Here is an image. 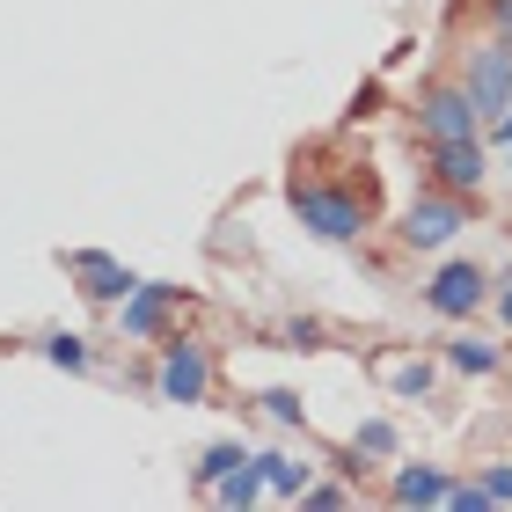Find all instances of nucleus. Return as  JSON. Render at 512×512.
Here are the masks:
<instances>
[{
    "label": "nucleus",
    "mask_w": 512,
    "mask_h": 512,
    "mask_svg": "<svg viewBox=\"0 0 512 512\" xmlns=\"http://www.w3.org/2000/svg\"><path fill=\"white\" fill-rule=\"evenodd\" d=\"M293 213H300V227L308 235H322V242H359L366 235V191H344V183H315V176H293Z\"/></svg>",
    "instance_id": "f257e3e1"
},
{
    "label": "nucleus",
    "mask_w": 512,
    "mask_h": 512,
    "mask_svg": "<svg viewBox=\"0 0 512 512\" xmlns=\"http://www.w3.org/2000/svg\"><path fill=\"white\" fill-rule=\"evenodd\" d=\"M417 132H425V147H447V139H483V110L469 103V88H425L417 96Z\"/></svg>",
    "instance_id": "f03ea898"
},
{
    "label": "nucleus",
    "mask_w": 512,
    "mask_h": 512,
    "mask_svg": "<svg viewBox=\"0 0 512 512\" xmlns=\"http://www.w3.org/2000/svg\"><path fill=\"white\" fill-rule=\"evenodd\" d=\"M461 88H469V103L483 110V125H491L512 103V37H483L469 52V66H461Z\"/></svg>",
    "instance_id": "7ed1b4c3"
},
{
    "label": "nucleus",
    "mask_w": 512,
    "mask_h": 512,
    "mask_svg": "<svg viewBox=\"0 0 512 512\" xmlns=\"http://www.w3.org/2000/svg\"><path fill=\"white\" fill-rule=\"evenodd\" d=\"M461 227H469V198H454V191H432L425 198H410V213H403V242L410 249H447Z\"/></svg>",
    "instance_id": "20e7f679"
},
{
    "label": "nucleus",
    "mask_w": 512,
    "mask_h": 512,
    "mask_svg": "<svg viewBox=\"0 0 512 512\" xmlns=\"http://www.w3.org/2000/svg\"><path fill=\"white\" fill-rule=\"evenodd\" d=\"M183 308V286H161V278H139V286L118 300V330L132 337V344H147V337H161L169 330V315Z\"/></svg>",
    "instance_id": "39448f33"
},
{
    "label": "nucleus",
    "mask_w": 512,
    "mask_h": 512,
    "mask_svg": "<svg viewBox=\"0 0 512 512\" xmlns=\"http://www.w3.org/2000/svg\"><path fill=\"white\" fill-rule=\"evenodd\" d=\"M425 169H432L439 191L476 198L483 176H491V154H483V139H447V147H425Z\"/></svg>",
    "instance_id": "423d86ee"
},
{
    "label": "nucleus",
    "mask_w": 512,
    "mask_h": 512,
    "mask_svg": "<svg viewBox=\"0 0 512 512\" xmlns=\"http://www.w3.org/2000/svg\"><path fill=\"white\" fill-rule=\"evenodd\" d=\"M154 388L161 403H205V388H213V359L198 352V344H169L154 366Z\"/></svg>",
    "instance_id": "0eeeda50"
},
{
    "label": "nucleus",
    "mask_w": 512,
    "mask_h": 512,
    "mask_svg": "<svg viewBox=\"0 0 512 512\" xmlns=\"http://www.w3.org/2000/svg\"><path fill=\"white\" fill-rule=\"evenodd\" d=\"M483 300H491V278H483L476 264H447V271H439L432 286H425V308H432V315H447V322H469Z\"/></svg>",
    "instance_id": "6e6552de"
},
{
    "label": "nucleus",
    "mask_w": 512,
    "mask_h": 512,
    "mask_svg": "<svg viewBox=\"0 0 512 512\" xmlns=\"http://www.w3.org/2000/svg\"><path fill=\"white\" fill-rule=\"evenodd\" d=\"M59 264H66V278H74V286H81L88 300H110V308H118V300L139 286V278L118 264V256H103V249H66Z\"/></svg>",
    "instance_id": "1a4fd4ad"
},
{
    "label": "nucleus",
    "mask_w": 512,
    "mask_h": 512,
    "mask_svg": "<svg viewBox=\"0 0 512 512\" xmlns=\"http://www.w3.org/2000/svg\"><path fill=\"white\" fill-rule=\"evenodd\" d=\"M447 491H454V483L439 469H425V461H417V469H395V483H388L395 505H447Z\"/></svg>",
    "instance_id": "9d476101"
},
{
    "label": "nucleus",
    "mask_w": 512,
    "mask_h": 512,
    "mask_svg": "<svg viewBox=\"0 0 512 512\" xmlns=\"http://www.w3.org/2000/svg\"><path fill=\"white\" fill-rule=\"evenodd\" d=\"M256 469H264V491H271V498H308V461H293V454H256Z\"/></svg>",
    "instance_id": "9b49d317"
},
{
    "label": "nucleus",
    "mask_w": 512,
    "mask_h": 512,
    "mask_svg": "<svg viewBox=\"0 0 512 512\" xmlns=\"http://www.w3.org/2000/svg\"><path fill=\"white\" fill-rule=\"evenodd\" d=\"M213 498H220V505H235V512H242V505H256V498H264V469H256V454L242 461V469H227V476L213 483Z\"/></svg>",
    "instance_id": "f8f14e48"
},
{
    "label": "nucleus",
    "mask_w": 512,
    "mask_h": 512,
    "mask_svg": "<svg viewBox=\"0 0 512 512\" xmlns=\"http://www.w3.org/2000/svg\"><path fill=\"white\" fill-rule=\"evenodd\" d=\"M388 454H395V425H388V417H374V425L352 432V461H344V469H366V461H388Z\"/></svg>",
    "instance_id": "ddd939ff"
},
{
    "label": "nucleus",
    "mask_w": 512,
    "mask_h": 512,
    "mask_svg": "<svg viewBox=\"0 0 512 512\" xmlns=\"http://www.w3.org/2000/svg\"><path fill=\"white\" fill-rule=\"evenodd\" d=\"M447 366H461V374H498L505 352H498V344H483V337H454L447 344Z\"/></svg>",
    "instance_id": "4468645a"
},
{
    "label": "nucleus",
    "mask_w": 512,
    "mask_h": 512,
    "mask_svg": "<svg viewBox=\"0 0 512 512\" xmlns=\"http://www.w3.org/2000/svg\"><path fill=\"white\" fill-rule=\"evenodd\" d=\"M242 461H249V454H242V439H220V447H205V454H198V469H191V476L205 483V491H213V483H220L227 469H242Z\"/></svg>",
    "instance_id": "2eb2a0df"
},
{
    "label": "nucleus",
    "mask_w": 512,
    "mask_h": 512,
    "mask_svg": "<svg viewBox=\"0 0 512 512\" xmlns=\"http://www.w3.org/2000/svg\"><path fill=\"white\" fill-rule=\"evenodd\" d=\"M37 352L52 359V366H66V374H88V337H74V330H52Z\"/></svg>",
    "instance_id": "dca6fc26"
},
{
    "label": "nucleus",
    "mask_w": 512,
    "mask_h": 512,
    "mask_svg": "<svg viewBox=\"0 0 512 512\" xmlns=\"http://www.w3.org/2000/svg\"><path fill=\"white\" fill-rule=\"evenodd\" d=\"M388 388L417 403V395H432V366H425V359H395V366H388Z\"/></svg>",
    "instance_id": "f3484780"
},
{
    "label": "nucleus",
    "mask_w": 512,
    "mask_h": 512,
    "mask_svg": "<svg viewBox=\"0 0 512 512\" xmlns=\"http://www.w3.org/2000/svg\"><path fill=\"white\" fill-rule=\"evenodd\" d=\"M447 505H454V512H491L498 498L483 491V483H454V491H447Z\"/></svg>",
    "instance_id": "a211bd4d"
},
{
    "label": "nucleus",
    "mask_w": 512,
    "mask_h": 512,
    "mask_svg": "<svg viewBox=\"0 0 512 512\" xmlns=\"http://www.w3.org/2000/svg\"><path fill=\"white\" fill-rule=\"evenodd\" d=\"M300 505H315V512H337V505H352V491L344 483H308V498Z\"/></svg>",
    "instance_id": "6ab92c4d"
},
{
    "label": "nucleus",
    "mask_w": 512,
    "mask_h": 512,
    "mask_svg": "<svg viewBox=\"0 0 512 512\" xmlns=\"http://www.w3.org/2000/svg\"><path fill=\"white\" fill-rule=\"evenodd\" d=\"M264 410L278 417V425H300V395H293V388H271V395H264Z\"/></svg>",
    "instance_id": "aec40b11"
},
{
    "label": "nucleus",
    "mask_w": 512,
    "mask_h": 512,
    "mask_svg": "<svg viewBox=\"0 0 512 512\" xmlns=\"http://www.w3.org/2000/svg\"><path fill=\"white\" fill-rule=\"evenodd\" d=\"M286 344H293V352H315V344H322V322H286Z\"/></svg>",
    "instance_id": "412c9836"
},
{
    "label": "nucleus",
    "mask_w": 512,
    "mask_h": 512,
    "mask_svg": "<svg viewBox=\"0 0 512 512\" xmlns=\"http://www.w3.org/2000/svg\"><path fill=\"white\" fill-rule=\"evenodd\" d=\"M483 15H491L498 37H512V0H483Z\"/></svg>",
    "instance_id": "4be33fe9"
},
{
    "label": "nucleus",
    "mask_w": 512,
    "mask_h": 512,
    "mask_svg": "<svg viewBox=\"0 0 512 512\" xmlns=\"http://www.w3.org/2000/svg\"><path fill=\"white\" fill-rule=\"evenodd\" d=\"M483 491H491L498 505H512V469H491V476H483Z\"/></svg>",
    "instance_id": "5701e85b"
},
{
    "label": "nucleus",
    "mask_w": 512,
    "mask_h": 512,
    "mask_svg": "<svg viewBox=\"0 0 512 512\" xmlns=\"http://www.w3.org/2000/svg\"><path fill=\"white\" fill-rule=\"evenodd\" d=\"M491 139H498V147L512 154V103H505V110H498V118H491Z\"/></svg>",
    "instance_id": "b1692460"
},
{
    "label": "nucleus",
    "mask_w": 512,
    "mask_h": 512,
    "mask_svg": "<svg viewBox=\"0 0 512 512\" xmlns=\"http://www.w3.org/2000/svg\"><path fill=\"white\" fill-rule=\"evenodd\" d=\"M498 322L512 330V278H505V293H498Z\"/></svg>",
    "instance_id": "393cba45"
}]
</instances>
